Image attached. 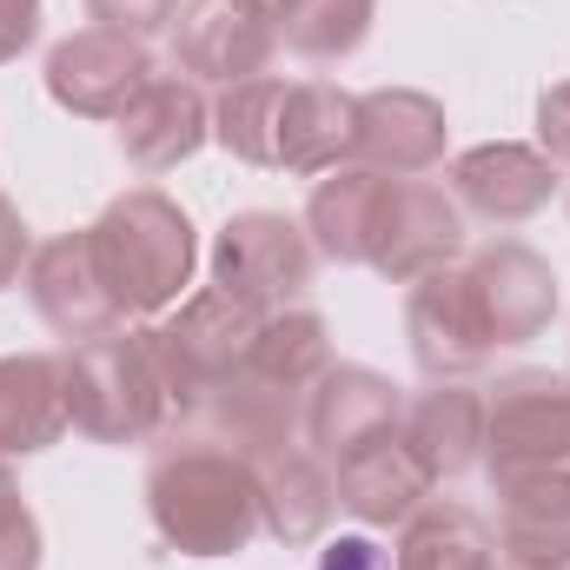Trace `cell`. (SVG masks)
Listing matches in <instances>:
<instances>
[{
    "instance_id": "1",
    "label": "cell",
    "mask_w": 570,
    "mask_h": 570,
    "mask_svg": "<svg viewBox=\"0 0 570 570\" xmlns=\"http://www.w3.org/2000/svg\"><path fill=\"white\" fill-rule=\"evenodd\" d=\"M146 511H153V531L179 558H239L266 531L253 464L213 438H193V444H173L153 458Z\"/></svg>"
},
{
    "instance_id": "2",
    "label": "cell",
    "mask_w": 570,
    "mask_h": 570,
    "mask_svg": "<svg viewBox=\"0 0 570 570\" xmlns=\"http://www.w3.org/2000/svg\"><path fill=\"white\" fill-rule=\"evenodd\" d=\"M60 399H67V425L87 431L94 444H146L173 425V392L159 379L153 338L146 332H107L87 345H67L60 358Z\"/></svg>"
},
{
    "instance_id": "3",
    "label": "cell",
    "mask_w": 570,
    "mask_h": 570,
    "mask_svg": "<svg viewBox=\"0 0 570 570\" xmlns=\"http://www.w3.org/2000/svg\"><path fill=\"white\" fill-rule=\"evenodd\" d=\"M94 233V259L114 285V298L134 312H166L199 266V239L193 219L159 193V186H134L120 199H107V213L87 226Z\"/></svg>"
},
{
    "instance_id": "4",
    "label": "cell",
    "mask_w": 570,
    "mask_h": 570,
    "mask_svg": "<svg viewBox=\"0 0 570 570\" xmlns=\"http://www.w3.org/2000/svg\"><path fill=\"white\" fill-rule=\"evenodd\" d=\"M259 318H266V312H253V305H239L233 292L206 285V292H193L166 325H146L153 358H159V379H166L179 419L199 412L213 385H226L233 372H246V352H253V338H259Z\"/></svg>"
},
{
    "instance_id": "5",
    "label": "cell",
    "mask_w": 570,
    "mask_h": 570,
    "mask_svg": "<svg viewBox=\"0 0 570 570\" xmlns=\"http://www.w3.org/2000/svg\"><path fill=\"white\" fill-rule=\"evenodd\" d=\"M484 471L491 484L570 471V379L511 372L484 392Z\"/></svg>"
},
{
    "instance_id": "6",
    "label": "cell",
    "mask_w": 570,
    "mask_h": 570,
    "mask_svg": "<svg viewBox=\"0 0 570 570\" xmlns=\"http://www.w3.org/2000/svg\"><path fill=\"white\" fill-rule=\"evenodd\" d=\"M312 233L285 213H233L213 239V285L253 312H285L312 285Z\"/></svg>"
},
{
    "instance_id": "7",
    "label": "cell",
    "mask_w": 570,
    "mask_h": 570,
    "mask_svg": "<svg viewBox=\"0 0 570 570\" xmlns=\"http://www.w3.org/2000/svg\"><path fill=\"white\" fill-rule=\"evenodd\" d=\"M279 53V20L253 0H186L173 20V60L193 87L259 80Z\"/></svg>"
},
{
    "instance_id": "8",
    "label": "cell",
    "mask_w": 570,
    "mask_h": 570,
    "mask_svg": "<svg viewBox=\"0 0 570 570\" xmlns=\"http://www.w3.org/2000/svg\"><path fill=\"white\" fill-rule=\"evenodd\" d=\"M27 298L33 312L67 338V345H87V338H107L127 325V305L114 298V285L94 259V233H60L47 246H33L27 259Z\"/></svg>"
},
{
    "instance_id": "9",
    "label": "cell",
    "mask_w": 570,
    "mask_h": 570,
    "mask_svg": "<svg viewBox=\"0 0 570 570\" xmlns=\"http://www.w3.org/2000/svg\"><path fill=\"white\" fill-rule=\"evenodd\" d=\"M146 80H153L146 40L114 33V27H80L47 53V94H53V107L80 114V120H120Z\"/></svg>"
},
{
    "instance_id": "10",
    "label": "cell",
    "mask_w": 570,
    "mask_h": 570,
    "mask_svg": "<svg viewBox=\"0 0 570 570\" xmlns=\"http://www.w3.org/2000/svg\"><path fill=\"white\" fill-rule=\"evenodd\" d=\"M405 338H412V358L425 379H471L491 365V332H484V312H478V292L471 273L444 266L425 273L405 298Z\"/></svg>"
},
{
    "instance_id": "11",
    "label": "cell",
    "mask_w": 570,
    "mask_h": 570,
    "mask_svg": "<svg viewBox=\"0 0 570 570\" xmlns=\"http://www.w3.org/2000/svg\"><path fill=\"white\" fill-rule=\"evenodd\" d=\"M444 193L458 199V213H478L484 226H524V219H538L551 206L558 166L538 146L484 140L444 166Z\"/></svg>"
},
{
    "instance_id": "12",
    "label": "cell",
    "mask_w": 570,
    "mask_h": 570,
    "mask_svg": "<svg viewBox=\"0 0 570 570\" xmlns=\"http://www.w3.org/2000/svg\"><path fill=\"white\" fill-rule=\"evenodd\" d=\"M464 273H471V292H478L491 345H531V338L551 332V318H558V273H551L544 253H531L524 239H498Z\"/></svg>"
},
{
    "instance_id": "13",
    "label": "cell",
    "mask_w": 570,
    "mask_h": 570,
    "mask_svg": "<svg viewBox=\"0 0 570 570\" xmlns=\"http://www.w3.org/2000/svg\"><path fill=\"white\" fill-rule=\"evenodd\" d=\"M458 253H464L458 199L444 186H431V179H399L385 233H379V253H372V273L392 285H419L425 273H444Z\"/></svg>"
},
{
    "instance_id": "14",
    "label": "cell",
    "mask_w": 570,
    "mask_h": 570,
    "mask_svg": "<svg viewBox=\"0 0 570 570\" xmlns=\"http://www.w3.org/2000/svg\"><path fill=\"white\" fill-rule=\"evenodd\" d=\"M399 419H405V399H399V385H392L385 372H372V365H332V372L305 392V444H312L325 464H338L345 451H358V444L399 431Z\"/></svg>"
},
{
    "instance_id": "15",
    "label": "cell",
    "mask_w": 570,
    "mask_h": 570,
    "mask_svg": "<svg viewBox=\"0 0 570 570\" xmlns=\"http://www.w3.org/2000/svg\"><path fill=\"white\" fill-rule=\"evenodd\" d=\"M431 484H438V478L425 471V458L405 444V431H385V438H372V444H358V451H345V458L332 464L338 511H352V518L372 524V531L405 524V518L431 498Z\"/></svg>"
},
{
    "instance_id": "16",
    "label": "cell",
    "mask_w": 570,
    "mask_h": 570,
    "mask_svg": "<svg viewBox=\"0 0 570 570\" xmlns=\"http://www.w3.org/2000/svg\"><path fill=\"white\" fill-rule=\"evenodd\" d=\"M392 193H399V179L392 173H372V166L325 173L312 186V199H305L312 253H325L332 266H372L379 233H385V213H392Z\"/></svg>"
},
{
    "instance_id": "17",
    "label": "cell",
    "mask_w": 570,
    "mask_h": 570,
    "mask_svg": "<svg viewBox=\"0 0 570 570\" xmlns=\"http://www.w3.org/2000/svg\"><path fill=\"white\" fill-rule=\"evenodd\" d=\"M114 127H120V153L140 173H173V166H186L199 146L213 140V107H206V94L193 80L153 73Z\"/></svg>"
},
{
    "instance_id": "18",
    "label": "cell",
    "mask_w": 570,
    "mask_h": 570,
    "mask_svg": "<svg viewBox=\"0 0 570 570\" xmlns=\"http://www.w3.org/2000/svg\"><path fill=\"white\" fill-rule=\"evenodd\" d=\"M444 107L419 87H379L358 94V159L392 179H419L444 159Z\"/></svg>"
},
{
    "instance_id": "19",
    "label": "cell",
    "mask_w": 570,
    "mask_h": 570,
    "mask_svg": "<svg viewBox=\"0 0 570 570\" xmlns=\"http://www.w3.org/2000/svg\"><path fill=\"white\" fill-rule=\"evenodd\" d=\"M199 419L213 431V444H226V451H239L246 464H259V458H273L285 444H298V431H305V399L266 385V379H253V372H233L226 385L206 392Z\"/></svg>"
},
{
    "instance_id": "20",
    "label": "cell",
    "mask_w": 570,
    "mask_h": 570,
    "mask_svg": "<svg viewBox=\"0 0 570 570\" xmlns=\"http://www.w3.org/2000/svg\"><path fill=\"white\" fill-rule=\"evenodd\" d=\"M498 551L511 570H570V471L498 484Z\"/></svg>"
},
{
    "instance_id": "21",
    "label": "cell",
    "mask_w": 570,
    "mask_h": 570,
    "mask_svg": "<svg viewBox=\"0 0 570 570\" xmlns=\"http://www.w3.org/2000/svg\"><path fill=\"white\" fill-rule=\"evenodd\" d=\"M253 478H259V524L279 538L285 551L325 538V524L338 511V491H332V464L318 451L285 444V451L253 464Z\"/></svg>"
},
{
    "instance_id": "22",
    "label": "cell",
    "mask_w": 570,
    "mask_h": 570,
    "mask_svg": "<svg viewBox=\"0 0 570 570\" xmlns=\"http://www.w3.org/2000/svg\"><path fill=\"white\" fill-rule=\"evenodd\" d=\"M399 431L431 478H464L471 464H484V392H471L464 379H431V392L405 405Z\"/></svg>"
},
{
    "instance_id": "23",
    "label": "cell",
    "mask_w": 570,
    "mask_h": 570,
    "mask_svg": "<svg viewBox=\"0 0 570 570\" xmlns=\"http://www.w3.org/2000/svg\"><path fill=\"white\" fill-rule=\"evenodd\" d=\"M358 153V94L332 80H298L285 94L279 173H338Z\"/></svg>"
},
{
    "instance_id": "24",
    "label": "cell",
    "mask_w": 570,
    "mask_h": 570,
    "mask_svg": "<svg viewBox=\"0 0 570 570\" xmlns=\"http://www.w3.org/2000/svg\"><path fill=\"white\" fill-rule=\"evenodd\" d=\"M60 431H67L60 358H47V352L0 358V458H33Z\"/></svg>"
},
{
    "instance_id": "25",
    "label": "cell",
    "mask_w": 570,
    "mask_h": 570,
    "mask_svg": "<svg viewBox=\"0 0 570 570\" xmlns=\"http://www.w3.org/2000/svg\"><path fill=\"white\" fill-rule=\"evenodd\" d=\"M491 558H498V531L458 498H425L405 518L399 570H491Z\"/></svg>"
},
{
    "instance_id": "26",
    "label": "cell",
    "mask_w": 570,
    "mask_h": 570,
    "mask_svg": "<svg viewBox=\"0 0 570 570\" xmlns=\"http://www.w3.org/2000/svg\"><path fill=\"white\" fill-rule=\"evenodd\" d=\"M246 372L305 399V392L332 372V332H325V318L305 312V305L266 312V318H259V338H253V352H246Z\"/></svg>"
},
{
    "instance_id": "27",
    "label": "cell",
    "mask_w": 570,
    "mask_h": 570,
    "mask_svg": "<svg viewBox=\"0 0 570 570\" xmlns=\"http://www.w3.org/2000/svg\"><path fill=\"white\" fill-rule=\"evenodd\" d=\"M285 80L259 73V80H239L219 94L213 107V140L226 146L233 159L246 166H279V127H285Z\"/></svg>"
},
{
    "instance_id": "28",
    "label": "cell",
    "mask_w": 570,
    "mask_h": 570,
    "mask_svg": "<svg viewBox=\"0 0 570 570\" xmlns=\"http://www.w3.org/2000/svg\"><path fill=\"white\" fill-rule=\"evenodd\" d=\"M379 20V0H298L285 13V40L305 60H352Z\"/></svg>"
},
{
    "instance_id": "29",
    "label": "cell",
    "mask_w": 570,
    "mask_h": 570,
    "mask_svg": "<svg viewBox=\"0 0 570 570\" xmlns=\"http://www.w3.org/2000/svg\"><path fill=\"white\" fill-rule=\"evenodd\" d=\"M0 570H40V524L0 458Z\"/></svg>"
},
{
    "instance_id": "30",
    "label": "cell",
    "mask_w": 570,
    "mask_h": 570,
    "mask_svg": "<svg viewBox=\"0 0 570 570\" xmlns=\"http://www.w3.org/2000/svg\"><path fill=\"white\" fill-rule=\"evenodd\" d=\"M179 7L186 0H87V13H94V27H114V33H166L173 20H179Z\"/></svg>"
},
{
    "instance_id": "31",
    "label": "cell",
    "mask_w": 570,
    "mask_h": 570,
    "mask_svg": "<svg viewBox=\"0 0 570 570\" xmlns=\"http://www.w3.org/2000/svg\"><path fill=\"white\" fill-rule=\"evenodd\" d=\"M538 153L551 166H570V80L538 94Z\"/></svg>"
},
{
    "instance_id": "32",
    "label": "cell",
    "mask_w": 570,
    "mask_h": 570,
    "mask_svg": "<svg viewBox=\"0 0 570 570\" xmlns=\"http://www.w3.org/2000/svg\"><path fill=\"white\" fill-rule=\"evenodd\" d=\"M27 259H33V239H27V219H20V206L0 193V292L27 273Z\"/></svg>"
},
{
    "instance_id": "33",
    "label": "cell",
    "mask_w": 570,
    "mask_h": 570,
    "mask_svg": "<svg viewBox=\"0 0 570 570\" xmlns=\"http://www.w3.org/2000/svg\"><path fill=\"white\" fill-rule=\"evenodd\" d=\"M40 33V0H0V67L20 60Z\"/></svg>"
},
{
    "instance_id": "34",
    "label": "cell",
    "mask_w": 570,
    "mask_h": 570,
    "mask_svg": "<svg viewBox=\"0 0 570 570\" xmlns=\"http://www.w3.org/2000/svg\"><path fill=\"white\" fill-rule=\"evenodd\" d=\"M318 570H399V564H392V551H379L372 538H338V544L318 551Z\"/></svg>"
},
{
    "instance_id": "35",
    "label": "cell",
    "mask_w": 570,
    "mask_h": 570,
    "mask_svg": "<svg viewBox=\"0 0 570 570\" xmlns=\"http://www.w3.org/2000/svg\"><path fill=\"white\" fill-rule=\"evenodd\" d=\"M253 7H266V13H273V20H279V27H285V13H292L298 0H253Z\"/></svg>"
}]
</instances>
